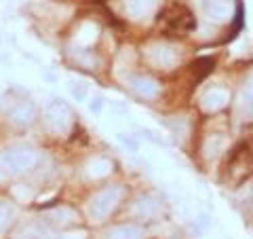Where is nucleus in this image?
I'll list each match as a JSON object with an SVG mask.
<instances>
[{"instance_id": "nucleus-1", "label": "nucleus", "mask_w": 253, "mask_h": 239, "mask_svg": "<svg viewBox=\"0 0 253 239\" xmlns=\"http://www.w3.org/2000/svg\"><path fill=\"white\" fill-rule=\"evenodd\" d=\"M253 174V155L249 144H239L224 165V180L232 186H241Z\"/></svg>"}, {"instance_id": "nucleus-2", "label": "nucleus", "mask_w": 253, "mask_h": 239, "mask_svg": "<svg viewBox=\"0 0 253 239\" xmlns=\"http://www.w3.org/2000/svg\"><path fill=\"white\" fill-rule=\"evenodd\" d=\"M161 21H163L165 32H167V34H173V36L175 34L184 36V34H188V32H192L196 28L194 15L181 4H171L169 9H165Z\"/></svg>"}]
</instances>
